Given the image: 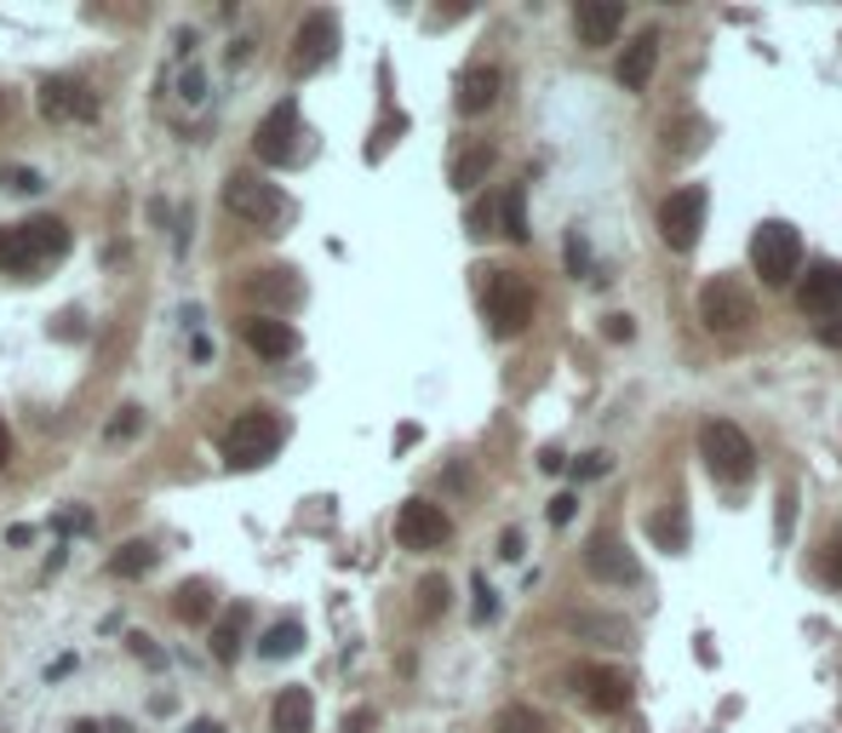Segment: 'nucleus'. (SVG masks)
Wrapping results in <instances>:
<instances>
[{
  "label": "nucleus",
  "instance_id": "4c0bfd02",
  "mask_svg": "<svg viewBox=\"0 0 842 733\" xmlns=\"http://www.w3.org/2000/svg\"><path fill=\"white\" fill-rule=\"evenodd\" d=\"M574 510H579V493H556L551 498V527H567V522H574Z\"/></svg>",
  "mask_w": 842,
  "mask_h": 733
},
{
  "label": "nucleus",
  "instance_id": "4468645a",
  "mask_svg": "<svg viewBox=\"0 0 842 733\" xmlns=\"http://www.w3.org/2000/svg\"><path fill=\"white\" fill-rule=\"evenodd\" d=\"M247 298L264 304V316L281 321L287 310L305 304V281H298V270H258V276H247Z\"/></svg>",
  "mask_w": 842,
  "mask_h": 733
},
{
  "label": "nucleus",
  "instance_id": "f03ea898",
  "mask_svg": "<svg viewBox=\"0 0 842 733\" xmlns=\"http://www.w3.org/2000/svg\"><path fill=\"white\" fill-rule=\"evenodd\" d=\"M699 458H705V471H711L717 482H728V487L751 482V471H757V447L733 419H711L699 430Z\"/></svg>",
  "mask_w": 842,
  "mask_h": 733
},
{
  "label": "nucleus",
  "instance_id": "cd10ccee",
  "mask_svg": "<svg viewBox=\"0 0 842 733\" xmlns=\"http://www.w3.org/2000/svg\"><path fill=\"white\" fill-rule=\"evenodd\" d=\"M567 630H579V637H602L608 648H625V642H630V624H625V619H596V613H579V619H567Z\"/></svg>",
  "mask_w": 842,
  "mask_h": 733
},
{
  "label": "nucleus",
  "instance_id": "e433bc0d",
  "mask_svg": "<svg viewBox=\"0 0 842 733\" xmlns=\"http://www.w3.org/2000/svg\"><path fill=\"white\" fill-rule=\"evenodd\" d=\"M608 471H614V458H608V453H585V458L574 464V476H579V482H596V476H608Z\"/></svg>",
  "mask_w": 842,
  "mask_h": 733
},
{
  "label": "nucleus",
  "instance_id": "f704fd0d",
  "mask_svg": "<svg viewBox=\"0 0 842 733\" xmlns=\"http://www.w3.org/2000/svg\"><path fill=\"white\" fill-rule=\"evenodd\" d=\"M0 189L35 195V189H47V184H41V173H35V166H0Z\"/></svg>",
  "mask_w": 842,
  "mask_h": 733
},
{
  "label": "nucleus",
  "instance_id": "393cba45",
  "mask_svg": "<svg viewBox=\"0 0 842 733\" xmlns=\"http://www.w3.org/2000/svg\"><path fill=\"white\" fill-rule=\"evenodd\" d=\"M487 173H493V149H487V144L464 149V155L453 161V189H459V195H470V189H476Z\"/></svg>",
  "mask_w": 842,
  "mask_h": 733
},
{
  "label": "nucleus",
  "instance_id": "f3484780",
  "mask_svg": "<svg viewBox=\"0 0 842 733\" xmlns=\"http://www.w3.org/2000/svg\"><path fill=\"white\" fill-rule=\"evenodd\" d=\"M585 568H591L596 579H608V585H636V574H643V568H636V556L614 539V533H596V539H591Z\"/></svg>",
  "mask_w": 842,
  "mask_h": 733
},
{
  "label": "nucleus",
  "instance_id": "6e6552de",
  "mask_svg": "<svg viewBox=\"0 0 842 733\" xmlns=\"http://www.w3.org/2000/svg\"><path fill=\"white\" fill-rule=\"evenodd\" d=\"M699 229H705V189L699 184H682L665 195L659 207V236L670 252H694L699 247Z\"/></svg>",
  "mask_w": 842,
  "mask_h": 733
},
{
  "label": "nucleus",
  "instance_id": "37998d69",
  "mask_svg": "<svg viewBox=\"0 0 842 733\" xmlns=\"http://www.w3.org/2000/svg\"><path fill=\"white\" fill-rule=\"evenodd\" d=\"M75 733H126V722H115V716H81Z\"/></svg>",
  "mask_w": 842,
  "mask_h": 733
},
{
  "label": "nucleus",
  "instance_id": "79ce46f5",
  "mask_svg": "<svg viewBox=\"0 0 842 733\" xmlns=\"http://www.w3.org/2000/svg\"><path fill=\"white\" fill-rule=\"evenodd\" d=\"M791 522H797V487H780V539H791Z\"/></svg>",
  "mask_w": 842,
  "mask_h": 733
},
{
  "label": "nucleus",
  "instance_id": "49530a36",
  "mask_svg": "<svg viewBox=\"0 0 842 733\" xmlns=\"http://www.w3.org/2000/svg\"><path fill=\"white\" fill-rule=\"evenodd\" d=\"M820 344H831V350H842V316H831V321H820Z\"/></svg>",
  "mask_w": 842,
  "mask_h": 733
},
{
  "label": "nucleus",
  "instance_id": "4be33fe9",
  "mask_svg": "<svg viewBox=\"0 0 842 733\" xmlns=\"http://www.w3.org/2000/svg\"><path fill=\"white\" fill-rule=\"evenodd\" d=\"M155 568V545L150 539H126L115 556H110V579H144Z\"/></svg>",
  "mask_w": 842,
  "mask_h": 733
},
{
  "label": "nucleus",
  "instance_id": "6ab92c4d",
  "mask_svg": "<svg viewBox=\"0 0 842 733\" xmlns=\"http://www.w3.org/2000/svg\"><path fill=\"white\" fill-rule=\"evenodd\" d=\"M499 86H504V75L493 70V63H476V70H464L459 75V115H487L493 104H499Z\"/></svg>",
  "mask_w": 842,
  "mask_h": 733
},
{
  "label": "nucleus",
  "instance_id": "39448f33",
  "mask_svg": "<svg viewBox=\"0 0 842 733\" xmlns=\"http://www.w3.org/2000/svg\"><path fill=\"white\" fill-rule=\"evenodd\" d=\"M482 310H487V327L499 332V339H516V332L533 321V287L516 270H487Z\"/></svg>",
  "mask_w": 842,
  "mask_h": 733
},
{
  "label": "nucleus",
  "instance_id": "a211bd4d",
  "mask_svg": "<svg viewBox=\"0 0 842 733\" xmlns=\"http://www.w3.org/2000/svg\"><path fill=\"white\" fill-rule=\"evenodd\" d=\"M654 63H659V29H643V35H630V47L619 52V86L643 92L654 81Z\"/></svg>",
  "mask_w": 842,
  "mask_h": 733
},
{
  "label": "nucleus",
  "instance_id": "dca6fc26",
  "mask_svg": "<svg viewBox=\"0 0 842 733\" xmlns=\"http://www.w3.org/2000/svg\"><path fill=\"white\" fill-rule=\"evenodd\" d=\"M574 29L585 47H614V35L625 29V7L619 0H579L574 7Z\"/></svg>",
  "mask_w": 842,
  "mask_h": 733
},
{
  "label": "nucleus",
  "instance_id": "20e7f679",
  "mask_svg": "<svg viewBox=\"0 0 842 733\" xmlns=\"http://www.w3.org/2000/svg\"><path fill=\"white\" fill-rule=\"evenodd\" d=\"M224 207L242 218V224L264 229V236H276V224L287 218L281 184H269V178H258V173H229V178H224Z\"/></svg>",
  "mask_w": 842,
  "mask_h": 733
},
{
  "label": "nucleus",
  "instance_id": "de8ad7c7",
  "mask_svg": "<svg viewBox=\"0 0 842 733\" xmlns=\"http://www.w3.org/2000/svg\"><path fill=\"white\" fill-rule=\"evenodd\" d=\"M58 527H63V533H86V527H92V516H86V510H63V522H58Z\"/></svg>",
  "mask_w": 842,
  "mask_h": 733
},
{
  "label": "nucleus",
  "instance_id": "5701e85b",
  "mask_svg": "<svg viewBox=\"0 0 842 733\" xmlns=\"http://www.w3.org/2000/svg\"><path fill=\"white\" fill-rule=\"evenodd\" d=\"M705 138H711V126H705V115H682V121H670L665 126V149L670 155H699Z\"/></svg>",
  "mask_w": 842,
  "mask_h": 733
},
{
  "label": "nucleus",
  "instance_id": "a878e982",
  "mask_svg": "<svg viewBox=\"0 0 842 733\" xmlns=\"http://www.w3.org/2000/svg\"><path fill=\"white\" fill-rule=\"evenodd\" d=\"M298 648H305V624H298V619L269 624V630H264V642H258V653H264V659H287V653H298Z\"/></svg>",
  "mask_w": 842,
  "mask_h": 733
},
{
  "label": "nucleus",
  "instance_id": "0eeeda50",
  "mask_svg": "<svg viewBox=\"0 0 842 733\" xmlns=\"http://www.w3.org/2000/svg\"><path fill=\"white\" fill-rule=\"evenodd\" d=\"M751 316H757V304H751V287L739 281V276H711V281L699 287V321L711 327V332H722V339L746 332Z\"/></svg>",
  "mask_w": 842,
  "mask_h": 733
},
{
  "label": "nucleus",
  "instance_id": "c9c22d12",
  "mask_svg": "<svg viewBox=\"0 0 842 733\" xmlns=\"http://www.w3.org/2000/svg\"><path fill=\"white\" fill-rule=\"evenodd\" d=\"M138 430H144V413H138V407H121V413L110 419V430H104V436H110V442H132Z\"/></svg>",
  "mask_w": 842,
  "mask_h": 733
},
{
  "label": "nucleus",
  "instance_id": "b1692460",
  "mask_svg": "<svg viewBox=\"0 0 842 733\" xmlns=\"http://www.w3.org/2000/svg\"><path fill=\"white\" fill-rule=\"evenodd\" d=\"M213 608H218V602H213V590L201 585V579L173 590V613H178L184 624H207V619H213Z\"/></svg>",
  "mask_w": 842,
  "mask_h": 733
},
{
  "label": "nucleus",
  "instance_id": "ea45409f",
  "mask_svg": "<svg viewBox=\"0 0 842 733\" xmlns=\"http://www.w3.org/2000/svg\"><path fill=\"white\" fill-rule=\"evenodd\" d=\"M126 648H132V659H144V664H155V671H161V664H166V653L150 642V637H126Z\"/></svg>",
  "mask_w": 842,
  "mask_h": 733
},
{
  "label": "nucleus",
  "instance_id": "c03bdc74",
  "mask_svg": "<svg viewBox=\"0 0 842 733\" xmlns=\"http://www.w3.org/2000/svg\"><path fill=\"white\" fill-rule=\"evenodd\" d=\"M493 229V202H476L470 207V236H487Z\"/></svg>",
  "mask_w": 842,
  "mask_h": 733
},
{
  "label": "nucleus",
  "instance_id": "bb28decb",
  "mask_svg": "<svg viewBox=\"0 0 842 733\" xmlns=\"http://www.w3.org/2000/svg\"><path fill=\"white\" fill-rule=\"evenodd\" d=\"M499 218H504V236H511V241L522 247V241H527V189H522V184H511V189H504Z\"/></svg>",
  "mask_w": 842,
  "mask_h": 733
},
{
  "label": "nucleus",
  "instance_id": "72a5a7b5",
  "mask_svg": "<svg viewBox=\"0 0 842 733\" xmlns=\"http://www.w3.org/2000/svg\"><path fill=\"white\" fill-rule=\"evenodd\" d=\"M419 596H424V602H419V613H424V619L448 613V579H442V574H430V579L419 585Z\"/></svg>",
  "mask_w": 842,
  "mask_h": 733
},
{
  "label": "nucleus",
  "instance_id": "7c9ffc66",
  "mask_svg": "<svg viewBox=\"0 0 842 733\" xmlns=\"http://www.w3.org/2000/svg\"><path fill=\"white\" fill-rule=\"evenodd\" d=\"M493 727H499V733H545V716H538L533 705H504Z\"/></svg>",
  "mask_w": 842,
  "mask_h": 733
},
{
  "label": "nucleus",
  "instance_id": "c756f323",
  "mask_svg": "<svg viewBox=\"0 0 842 733\" xmlns=\"http://www.w3.org/2000/svg\"><path fill=\"white\" fill-rule=\"evenodd\" d=\"M567 270H574V276H585V281H596V287L608 281V276L596 270V258H591V241L579 236V229H574V236H567Z\"/></svg>",
  "mask_w": 842,
  "mask_h": 733
},
{
  "label": "nucleus",
  "instance_id": "f257e3e1",
  "mask_svg": "<svg viewBox=\"0 0 842 733\" xmlns=\"http://www.w3.org/2000/svg\"><path fill=\"white\" fill-rule=\"evenodd\" d=\"M63 252H70V224L63 218H29V224L0 229V270L7 276H35L47 258H63Z\"/></svg>",
  "mask_w": 842,
  "mask_h": 733
},
{
  "label": "nucleus",
  "instance_id": "58836bf2",
  "mask_svg": "<svg viewBox=\"0 0 842 733\" xmlns=\"http://www.w3.org/2000/svg\"><path fill=\"white\" fill-rule=\"evenodd\" d=\"M602 339H608V344H630V339H636V321H630V316H608Z\"/></svg>",
  "mask_w": 842,
  "mask_h": 733
},
{
  "label": "nucleus",
  "instance_id": "2eb2a0df",
  "mask_svg": "<svg viewBox=\"0 0 842 733\" xmlns=\"http://www.w3.org/2000/svg\"><path fill=\"white\" fill-rule=\"evenodd\" d=\"M797 310H802V316H820V321L842 316V264H814V270L802 276Z\"/></svg>",
  "mask_w": 842,
  "mask_h": 733
},
{
  "label": "nucleus",
  "instance_id": "a19ab883",
  "mask_svg": "<svg viewBox=\"0 0 842 733\" xmlns=\"http://www.w3.org/2000/svg\"><path fill=\"white\" fill-rule=\"evenodd\" d=\"M499 613V596H493V585L487 579H476V624H487Z\"/></svg>",
  "mask_w": 842,
  "mask_h": 733
},
{
  "label": "nucleus",
  "instance_id": "c85d7f7f",
  "mask_svg": "<svg viewBox=\"0 0 842 733\" xmlns=\"http://www.w3.org/2000/svg\"><path fill=\"white\" fill-rule=\"evenodd\" d=\"M242 624H247V613L242 608H235L229 619H218V630H213V659H235V653H242Z\"/></svg>",
  "mask_w": 842,
  "mask_h": 733
},
{
  "label": "nucleus",
  "instance_id": "aec40b11",
  "mask_svg": "<svg viewBox=\"0 0 842 733\" xmlns=\"http://www.w3.org/2000/svg\"><path fill=\"white\" fill-rule=\"evenodd\" d=\"M242 339H247V350H253V355H264V361H287V355L298 350V332H292L287 321H276V316L247 321V327H242Z\"/></svg>",
  "mask_w": 842,
  "mask_h": 733
},
{
  "label": "nucleus",
  "instance_id": "473e14b6",
  "mask_svg": "<svg viewBox=\"0 0 842 733\" xmlns=\"http://www.w3.org/2000/svg\"><path fill=\"white\" fill-rule=\"evenodd\" d=\"M820 579L831 585V590H842V527L825 539V550H820Z\"/></svg>",
  "mask_w": 842,
  "mask_h": 733
},
{
  "label": "nucleus",
  "instance_id": "09e8293b",
  "mask_svg": "<svg viewBox=\"0 0 842 733\" xmlns=\"http://www.w3.org/2000/svg\"><path fill=\"white\" fill-rule=\"evenodd\" d=\"M367 727H373V711H350L345 716V733H367Z\"/></svg>",
  "mask_w": 842,
  "mask_h": 733
},
{
  "label": "nucleus",
  "instance_id": "412c9836",
  "mask_svg": "<svg viewBox=\"0 0 842 733\" xmlns=\"http://www.w3.org/2000/svg\"><path fill=\"white\" fill-rule=\"evenodd\" d=\"M316 727V699L310 688H281L269 705V733H310Z\"/></svg>",
  "mask_w": 842,
  "mask_h": 733
},
{
  "label": "nucleus",
  "instance_id": "f8f14e48",
  "mask_svg": "<svg viewBox=\"0 0 842 733\" xmlns=\"http://www.w3.org/2000/svg\"><path fill=\"white\" fill-rule=\"evenodd\" d=\"M41 115L47 121H97V92L75 75L41 81Z\"/></svg>",
  "mask_w": 842,
  "mask_h": 733
},
{
  "label": "nucleus",
  "instance_id": "3c124183",
  "mask_svg": "<svg viewBox=\"0 0 842 733\" xmlns=\"http://www.w3.org/2000/svg\"><path fill=\"white\" fill-rule=\"evenodd\" d=\"M189 733H224V722H213V716H201V722H189Z\"/></svg>",
  "mask_w": 842,
  "mask_h": 733
},
{
  "label": "nucleus",
  "instance_id": "8fccbe9b",
  "mask_svg": "<svg viewBox=\"0 0 842 733\" xmlns=\"http://www.w3.org/2000/svg\"><path fill=\"white\" fill-rule=\"evenodd\" d=\"M12 464V430H7V419H0V471Z\"/></svg>",
  "mask_w": 842,
  "mask_h": 733
},
{
  "label": "nucleus",
  "instance_id": "9d476101",
  "mask_svg": "<svg viewBox=\"0 0 842 733\" xmlns=\"http://www.w3.org/2000/svg\"><path fill=\"white\" fill-rule=\"evenodd\" d=\"M298 138H305V132H298V104H292V97H281V104L258 121L253 155L264 166H287V161H298Z\"/></svg>",
  "mask_w": 842,
  "mask_h": 733
},
{
  "label": "nucleus",
  "instance_id": "2f4dec72",
  "mask_svg": "<svg viewBox=\"0 0 842 733\" xmlns=\"http://www.w3.org/2000/svg\"><path fill=\"white\" fill-rule=\"evenodd\" d=\"M648 527H654V539H659L665 550H682V545H688V516H682V510H677V516H654Z\"/></svg>",
  "mask_w": 842,
  "mask_h": 733
},
{
  "label": "nucleus",
  "instance_id": "7ed1b4c3",
  "mask_svg": "<svg viewBox=\"0 0 842 733\" xmlns=\"http://www.w3.org/2000/svg\"><path fill=\"white\" fill-rule=\"evenodd\" d=\"M751 270L762 276V287H791L797 270H802V236L785 224V218H768L757 224V236H751Z\"/></svg>",
  "mask_w": 842,
  "mask_h": 733
},
{
  "label": "nucleus",
  "instance_id": "a18cd8bd",
  "mask_svg": "<svg viewBox=\"0 0 842 733\" xmlns=\"http://www.w3.org/2000/svg\"><path fill=\"white\" fill-rule=\"evenodd\" d=\"M499 556H504V561H522V533H516V527L499 533Z\"/></svg>",
  "mask_w": 842,
  "mask_h": 733
},
{
  "label": "nucleus",
  "instance_id": "1a4fd4ad",
  "mask_svg": "<svg viewBox=\"0 0 842 733\" xmlns=\"http://www.w3.org/2000/svg\"><path fill=\"white\" fill-rule=\"evenodd\" d=\"M396 539L401 550H442L453 539V522L442 505H430V498H408V505L396 510Z\"/></svg>",
  "mask_w": 842,
  "mask_h": 733
},
{
  "label": "nucleus",
  "instance_id": "9b49d317",
  "mask_svg": "<svg viewBox=\"0 0 842 733\" xmlns=\"http://www.w3.org/2000/svg\"><path fill=\"white\" fill-rule=\"evenodd\" d=\"M332 52H339V18H332V12H310L305 23H298V35H292L287 70L292 75H316Z\"/></svg>",
  "mask_w": 842,
  "mask_h": 733
},
{
  "label": "nucleus",
  "instance_id": "ddd939ff",
  "mask_svg": "<svg viewBox=\"0 0 842 733\" xmlns=\"http://www.w3.org/2000/svg\"><path fill=\"white\" fill-rule=\"evenodd\" d=\"M567 688H574L591 711H625L630 705V682L619 671H608V664H579V671L567 677Z\"/></svg>",
  "mask_w": 842,
  "mask_h": 733
},
{
  "label": "nucleus",
  "instance_id": "423d86ee",
  "mask_svg": "<svg viewBox=\"0 0 842 733\" xmlns=\"http://www.w3.org/2000/svg\"><path fill=\"white\" fill-rule=\"evenodd\" d=\"M276 447H281V419L264 413V407L242 413L224 430V458L235 464V471H258V464L276 458Z\"/></svg>",
  "mask_w": 842,
  "mask_h": 733
}]
</instances>
